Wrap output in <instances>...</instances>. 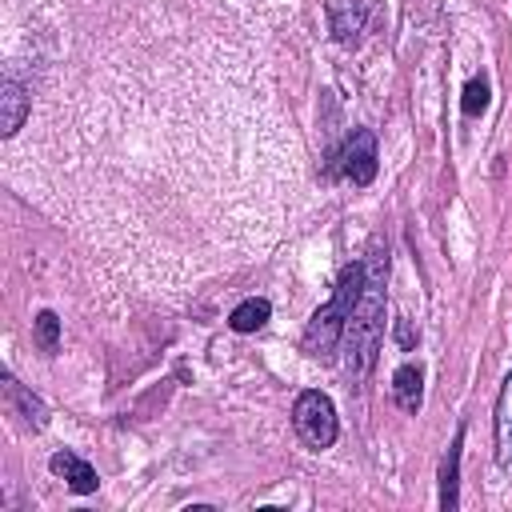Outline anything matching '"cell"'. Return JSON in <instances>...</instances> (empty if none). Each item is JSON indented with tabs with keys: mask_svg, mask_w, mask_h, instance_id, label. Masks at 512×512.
<instances>
[{
	"mask_svg": "<svg viewBox=\"0 0 512 512\" xmlns=\"http://www.w3.org/2000/svg\"><path fill=\"white\" fill-rule=\"evenodd\" d=\"M4 392H8V400H12V404H16V408H20L28 420H32V428H44V420H48V408H44V404H40L32 392H24V388H20L12 376H4Z\"/></svg>",
	"mask_w": 512,
	"mask_h": 512,
	"instance_id": "obj_11",
	"label": "cell"
},
{
	"mask_svg": "<svg viewBox=\"0 0 512 512\" xmlns=\"http://www.w3.org/2000/svg\"><path fill=\"white\" fill-rule=\"evenodd\" d=\"M360 288H364V264H360V260H356V264H344V268H340V276H336L332 300H328V304H320V308L312 312V320H308V328H304V336H300V348H304L308 356L328 360V356L340 348V340H344V328H348V316H352V308H356Z\"/></svg>",
	"mask_w": 512,
	"mask_h": 512,
	"instance_id": "obj_2",
	"label": "cell"
},
{
	"mask_svg": "<svg viewBox=\"0 0 512 512\" xmlns=\"http://www.w3.org/2000/svg\"><path fill=\"white\" fill-rule=\"evenodd\" d=\"M28 116H32V88L24 80H16L12 72H4V80H0V136L12 140Z\"/></svg>",
	"mask_w": 512,
	"mask_h": 512,
	"instance_id": "obj_5",
	"label": "cell"
},
{
	"mask_svg": "<svg viewBox=\"0 0 512 512\" xmlns=\"http://www.w3.org/2000/svg\"><path fill=\"white\" fill-rule=\"evenodd\" d=\"M484 108H488V80H484V76H472V80L464 84L460 112H464V116H480Z\"/></svg>",
	"mask_w": 512,
	"mask_h": 512,
	"instance_id": "obj_12",
	"label": "cell"
},
{
	"mask_svg": "<svg viewBox=\"0 0 512 512\" xmlns=\"http://www.w3.org/2000/svg\"><path fill=\"white\" fill-rule=\"evenodd\" d=\"M36 340H40L44 352L60 348V320H56V312H40L36 316Z\"/></svg>",
	"mask_w": 512,
	"mask_h": 512,
	"instance_id": "obj_13",
	"label": "cell"
},
{
	"mask_svg": "<svg viewBox=\"0 0 512 512\" xmlns=\"http://www.w3.org/2000/svg\"><path fill=\"white\" fill-rule=\"evenodd\" d=\"M460 444H464V428H456L444 460H440V508L452 512L460 504Z\"/></svg>",
	"mask_w": 512,
	"mask_h": 512,
	"instance_id": "obj_9",
	"label": "cell"
},
{
	"mask_svg": "<svg viewBox=\"0 0 512 512\" xmlns=\"http://www.w3.org/2000/svg\"><path fill=\"white\" fill-rule=\"evenodd\" d=\"M384 280H388V260L376 252L364 264V288L356 296V308L344 328V368L352 376H364L376 364L380 336H384Z\"/></svg>",
	"mask_w": 512,
	"mask_h": 512,
	"instance_id": "obj_1",
	"label": "cell"
},
{
	"mask_svg": "<svg viewBox=\"0 0 512 512\" xmlns=\"http://www.w3.org/2000/svg\"><path fill=\"white\" fill-rule=\"evenodd\" d=\"M328 168H332V176H340V180H348L356 188L372 184L376 180V136L368 128L348 132V140L332 152V164Z\"/></svg>",
	"mask_w": 512,
	"mask_h": 512,
	"instance_id": "obj_4",
	"label": "cell"
},
{
	"mask_svg": "<svg viewBox=\"0 0 512 512\" xmlns=\"http://www.w3.org/2000/svg\"><path fill=\"white\" fill-rule=\"evenodd\" d=\"M48 468L72 488V492H80V496H88V492H96V468L88 464V460H80L76 452H56L52 460H48Z\"/></svg>",
	"mask_w": 512,
	"mask_h": 512,
	"instance_id": "obj_7",
	"label": "cell"
},
{
	"mask_svg": "<svg viewBox=\"0 0 512 512\" xmlns=\"http://www.w3.org/2000/svg\"><path fill=\"white\" fill-rule=\"evenodd\" d=\"M292 428L304 440V448H312V452L332 448L340 436V424H336V408H332L328 392H320V388L300 392L292 404Z\"/></svg>",
	"mask_w": 512,
	"mask_h": 512,
	"instance_id": "obj_3",
	"label": "cell"
},
{
	"mask_svg": "<svg viewBox=\"0 0 512 512\" xmlns=\"http://www.w3.org/2000/svg\"><path fill=\"white\" fill-rule=\"evenodd\" d=\"M268 316H272V304H268L264 296H248V300H240V304L232 308L228 328H232V332H256V328H264Z\"/></svg>",
	"mask_w": 512,
	"mask_h": 512,
	"instance_id": "obj_10",
	"label": "cell"
},
{
	"mask_svg": "<svg viewBox=\"0 0 512 512\" xmlns=\"http://www.w3.org/2000/svg\"><path fill=\"white\" fill-rule=\"evenodd\" d=\"M396 340H400V348H412L416 336H412V324L408 320H396Z\"/></svg>",
	"mask_w": 512,
	"mask_h": 512,
	"instance_id": "obj_14",
	"label": "cell"
},
{
	"mask_svg": "<svg viewBox=\"0 0 512 512\" xmlns=\"http://www.w3.org/2000/svg\"><path fill=\"white\" fill-rule=\"evenodd\" d=\"M496 464L512 472V372L500 380L496 396Z\"/></svg>",
	"mask_w": 512,
	"mask_h": 512,
	"instance_id": "obj_6",
	"label": "cell"
},
{
	"mask_svg": "<svg viewBox=\"0 0 512 512\" xmlns=\"http://www.w3.org/2000/svg\"><path fill=\"white\" fill-rule=\"evenodd\" d=\"M392 400L408 416L420 412V400H424V372H420V364H400L392 372Z\"/></svg>",
	"mask_w": 512,
	"mask_h": 512,
	"instance_id": "obj_8",
	"label": "cell"
}]
</instances>
